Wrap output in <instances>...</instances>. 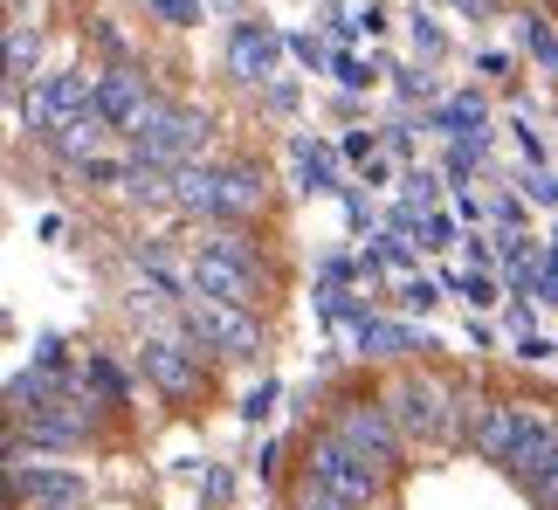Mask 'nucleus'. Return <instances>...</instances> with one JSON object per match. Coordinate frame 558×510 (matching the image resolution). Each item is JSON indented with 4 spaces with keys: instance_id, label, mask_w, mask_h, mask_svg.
Instances as JSON below:
<instances>
[{
    "instance_id": "f257e3e1",
    "label": "nucleus",
    "mask_w": 558,
    "mask_h": 510,
    "mask_svg": "<svg viewBox=\"0 0 558 510\" xmlns=\"http://www.w3.org/2000/svg\"><path fill=\"white\" fill-rule=\"evenodd\" d=\"M304 476H317L338 497H352L359 510H386V503H393V483H400V476H386L373 456H359L352 441H338L331 428H317L304 441Z\"/></svg>"
},
{
    "instance_id": "f03ea898",
    "label": "nucleus",
    "mask_w": 558,
    "mask_h": 510,
    "mask_svg": "<svg viewBox=\"0 0 558 510\" xmlns=\"http://www.w3.org/2000/svg\"><path fill=\"white\" fill-rule=\"evenodd\" d=\"M325 428L338 441H352L359 456H373L386 476H407V449H414V441L400 435V421H393V408H386L379 393H338L325 408Z\"/></svg>"
},
{
    "instance_id": "7ed1b4c3",
    "label": "nucleus",
    "mask_w": 558,
    "mask_h": 510,
    "mask_svg": "<svg viewBox=\"0 0 558 510\" xmlns=\"http://www.w3.org/2000/svg\"><path fill=\"white\" fill-rule=\"evenodd\" d=\"M379 400L393 408V421H400V435H407V441H441V449H448L456 379H441V373H427V366H400V373L379 387Z\"/></svg>"
},
{
    "instance_id": "20e7f679",
    "label": "nucleus",
    "mask_w": 558,
    "mask_h": 510,
    "mask_svg": "<svg viewBox=\"0 0 558 510\" xmlns=\"http://www.w3.org/2000/svg\"><path fill=\"white\" fill-rule=\"evenodd\" d=\"M8 104H14V118H21V132H35L41 145H49L70 118L97 111V76H83V70H56V76L28 83V90L8 97Z\"/></svg>"
},
{
    "instance_id": "39448f33",
    "label": "nucleus",
    "mask_w": 558,
    "mask_h": 510,
    "mask_svg": "<svg viewBox=\"0 0 558 510\" xmlns=\"http://www.w3.org/2000/svg\"><path fill=\"white\" fill-rule=\"evenodd\" d=\"M207 138H214L207 111L153 97V111H145V118H138V132H132V153H138V159H159V166H186V159H201V153H207Z\"/></svg>"
},
{
    "instance_id": "423d86ee",
    "label": "nucleus",
    "mask_w": 558,
    "mask_h": 510,
    "mask_svg": "<svg viewBox=\"0 0 558 510\" xmlns=\"http://www.w3.org/2000/svg\"><path fill=\"white\" fill-rule=\"evenodd\" d=\"M132 359L166 400H201L207 387V352L193 345V331H145V345Z\"/></svg>"
},
{
    "instance_id": "0eeeda50",
    "label": "nucleus",
    "mask_w": 558,
    "mask_h": 510,
    "mask_svg": "<svg viewBox=\"0 0 558 510\" xmlns=\"http://www.w3.org/2000/svg\"><path fill=\"white\" fill-rule=\"evenodd\" d=\"M186 331L193 345H201L207 359H255L263 352V325H255V311L242 304H214V296H186Z\"/></svg>"
},
{
    "instance_id": "6e6552de",
    "label": "nucleus",
    "mask_w": 558,
    "mask_h": 510,
    "mask_svg": "<svg viewBox=\"0 0 558 510\" xmlns=\"http://www.w3.org/2000/svg\"><path fill=\"white\" fill-rule=\"evenodd\" d=\"M193 296H214V304H242L255 311L263 304V263H242V255H221V248H193Z\"/></svg>"
},
{
    "instance_id": "1a4fd4ad",
    "label": "nucleus",
    "mask_w": 558,
    "mask_h": 510,
    "mask_svg": "<svg viewBox=\"0 0 558 510\" xmlns=\"http://www.w3.org/2000/svg\"><path fill=\"white\" fill-rule=\"evenodd\" d=\"M8 503L14 510H41V503H90V476H76V470H56V462H8Z\"/></svg>"
},
{
    "instance_id": "9d476101",
    "label": "nucleus",
    "mask_w": 558,
    "mask_h": 510,
    "mask_svg": "<svg viewBox=\"0 0 558 510\" xmlns=\"http://www.w3.org/2000/svg\"><path fill=\"white\" fill-rule=\"evenodd\" d=\"M290 56V35H276L269 21H234L228 28V76L234 83H276Z\"/></svg>"
},
{
    "instance_id": "9b49d317",
    "label": "nucleus",
    "mask_w": 558,
    "mask_h": 510,
    "mask_svg": "<svg viewBox=\"0 0 558 510\" xmlns=\"http://www.w3.org/2000/svg\"><path fill=\"white\" fill-rule=\"evenodd\" d=\"M145 111H153V90H145V76L132 70V62H118V70H97V118L111 124V132L132 138Z\"/></svg>"
},
{
    "instance_id": "f8f14e48",
    "label": "nucleus",
    "mask_w": 558,
    "mask_h": 510,
    "mask_svg": "<svg viewBox=\"0 0 558 510\" xmlns=\"http://www.w3.org/2000/svg\"><path fill=\"white\" fill-rule=\"evenodd\" d=\"M551 456H558V414L545 408V400H524V421H518V441H510V462H504V476L531 483V476H538Z\"/></svg>"
},
{
    "instance_id": "ddd939ff",
    "label": "nucleus",
    "mask_w": 558,
    "mask_h": 510,
    "mask_svg": "<svg viewBox=\"0 0 558 510\" xmlns=\"http://www.w3.org/2000/svg\"><path fill=\"white\" fill-rule=\"evenodd\" d=\"M263 207H269V173L255 159H228L221 166V221L242 228V221L263 215ZM221 221H214V228H221Z\"/></svg>"
},
{
    "instance_id": "4468645a",
    "label": "nucleus",
    "mask_w": 558,
    "mask_h": 510,
    "mask_svg": "<svg viewBox=\"0 0 558 510\" xmlns=\"http://www.w3.org/2000/svg\"><path fill=\"white\" fill-rule=\"evenodd\" d=\"M518 421H524V400H504L489 393L483 414H476V435H469V449H476V462H510V441H518Z\"/></svg>"
},
{
    "instance_id": "2eb2a0df",
    "label": "nucleus",
    "mask_w": 558,
    "mask_h": 510,
    "mask_svg": "<svg viewBox=\"0 0 558 510\" xmlns=\"http://www.w3.org/2000/svg\"><path fill=\"white\" fill-rule=\"evenodd\" d=\"M338 145H325V138H311V132H290V166H296V186L304 194H345L338 186Z\"/></svg>"
},
{
    "instance_id": "dca6fc26",
    "label": "nucleus",
    "mask_w": 558,
    "mask_h": 510,
    "mask_svg": "<svg viewBox=\"0 0 558 510\" xmlns=\"http://www.w3.org/2000/svg\"><path fill=\"white\" fill-rule=\"evenodd\" d=\"M173 207L193 221H221V166H173Z\"/></svg>"
},
{
    "instance_id": "f3484780",
    "label": "nucleus",
    "mask_w": 558,
    "mask_h": 510,
    "mask_svg": "<svg viewBox=\"0 0 558 510\" xmlns=\"http://www.w3.org/2000/svg\"><path fill=\"white\" fill-rule=\"evenodd\" d=\"M366 359H414V352H435V338L427 331H414V325H400V317H373L366 331L352 338Z\"/></svg>"
},
{
    "instance_id": "a211bd4d",
    "label": "nucleus",
    "mask_w": 558,
    "mask_h": 510,
    "mask_svg": "<svg viewBox=\"0 0 558 510\" xmlns=\"http://www.w3.org/2000/svg\"><path fill=\"white\" fill-rule=\"evenodd\" d=\"M427 132H441V138H489V111H483V97L476 90H462V97H448L427 111Z\"/></svg>"
},
{
    "instance_id": "6ab92c4d",
    "label": "nucleus",
    "mask_w": 558,
    "mask_h": 510,
    "mask_svg": "<svg viewBox=\"0 0 558 510\" xmlns=\"http://www.w3.org/2000/svg\"><path fill=\"white\" fill-rule=\"evenodd\" d=\"M104 138H111V124H104L97 111H83V118H70V124L49 138V153H56L62 166H90V159L104 153Z\"/></svg>"
},
{
    "instance_id": "aec40b11",
    "label": "nucleus",
    "mask_w": 558,
    "mask_h": 510,
    "mask_svg": "<svg viewBox=\"0 0 558 510\" xmlns=\"http://www.w3.org/2000/svg\"><path fill=\"white\" fill-rule=\"evenodd\" d=\"M132 207H173V166H159V159H138L124 166V186H118Z\"/></svg>"
},
{
    "instance_id": "412c9836",
    "label": "nucleus",
    "mask_w": 558,
    "mask_h": 510,
    "mask_svg": "<svg viewBox=\"0 0 558 510\" xmlns=\"http://www.w3.org/2000/svg\"><path fill=\"white\" fill-rule=\"evenodd\" d=\"M41 70V28L28 21H8V97H21Z\"/></svg>"
},
{
    "instance_id": "4be33fe9",
    "label": "nucleus",
    "mask_w": 558,
    "mask_h": 510,
    "mask_svg": "<svg viewBox=\"0 0 558 510\" xmlns=\"http://www.w3.org/2000/svg\"><path fill=\"white\" fill-rule=\"evenodd\" d=\"M441 290H448V296H462L469 317H483V311H497V304H504V290H497V276H489V269H456V276H441Z\"/></svg>"
},
{
    "instance_id": "5701e85b",
    "label": "nucleus",
    "mask_w": 558,
    "mask_h": 510,
    "mask_svg": "<svg viewBox=\"0 0 558 510\" xmlns=\"http://www.w3.org/2000/svg\"><path fill=\"white\" fill-rule=\"evenodd\" d=\"M518 49L538 62L545 76H558V35H551V21H545V14H518Z\"/></svg>"
},
{
    "instance_id": "b1692460",
    "label": "nucleus",
    "mask_w": 558,
    "mask_h": 510,
    "mask_svg": "<svg viewBox=\"0 0 558 510\" xmlns=\"http://www.w3.org/2000/svg\"><path fill=\"white\" fill-rule=\"evenodd\" d=\"M83 387H90L104 408H132V379H124L104 352H90V366H83Z\"/></svg>"
},
{
    "instance_id": "393cba45",
    "label": "nucleus",
    "mask_w": 558,
    "mask_h": 510,
    "mask_svg": "<svg viewBox=\"0 0 558 510\" xmlns=\"http://www.w3.org/2000/svg\"><path fill=\"white\" fill-rule=\"evenodd\" d=\"M331 76H338V90H352V97H359V90H373V83L386 76V62H379V56H352V49H338V56H331Z\"/></svg>"
},
{
    "instance_id": "a878e982",
    "label": "nucleus",
    "mask_w": 558,
    "mask_h": 510,
    "mask_svg": "<svg viewBox=\"0 0 558 510\" xmlns=\"http://www.w3.org/2000/svg\"><path fill=\"white\" fill-rule=\"evenodd\" d=\"M359 255L373 263V276H379V269H400V276L414 269V242H407L400 228H379V235H373V248H359Z\"/></svg>"
},
{
    "instance_id": "bb28decb",
    "label": "nucleus",
    "mask_w": 558,
    "mask_h": 510,
    "mask_svg": "<svg viewBox=\"0 0 558 510\" xmlns=\"http://www.w3.org/2000/svg\"><path fill=\"white\" fill-rule=\"evenodd\" d=\"M407 28H414V56H421V62H441V56H448V35H441V21L427 14V8L407 14Z\"/></svg>"
},
{
    "instance_id": "cd10ccee",
    "label": "nucleus",
    "mask_w": 558,
    "mask_h": 510,
    "mask_svg": "<svg viewBox=\"0 0 558 510\" xmlns=\"http://www.w3.org/2000/svg\"><path fill=\"white\" fill-rule=\"evenodd\" d=\"M393 304H400L407 317H427V311L441 304V283H435V276H407V283L393 290Z\"/></svg>"
},
{
    "instance_id": "c85d7f7f",
    "label": "nucleus",
    "mask_w": 558,
    "mask_h": 510,
    "mask_svg": "<svg viewBox=\"0 0 558 510\" xmlns=\"http://www.w3.org/2000/svg\"><path fill=\"white\" fill-rule=\"evenodd\" d=\"M145 14L166 21V28H201V21H207V0H145Z\"/></svg>"
},
{
    "instance_id": "c756f323",
    "label": "nucleus",
    "mask_w": 558,
    "mask_h": 510,
    "mask_svg": "<svg viewBox=\"0 0 558 510\" xmlns=\"http://www.w3.org/2000/svg\"><path fill=\"white\" fill-rule=\"evenodd\" d=\"M290 510H359V503H352V497H338V490H325L317 476H304V483L290 490Z\"/></svg>"
},
{
    "instance_id": "7c9ffc66",
    "label": "nucleus",
    "mask_w": 558,
    "mask_h": 510,
    "mask_svg": "<svg viewBox=\"0 0 558 510\" xmlns=\"http://www.w3.org/2000/svg\"><path fill=\"white\" fill-rule=\"evenodd\" d=\"M338 153H345L352 166H366V159H379V153H386V132H373V124H352V132L338 138Z\"/></svg>"
},
{
    "instance_id": "2f4dec72",
    "label": "nucleus",
    "mask_w": 558,
    "mask_h": 510,
    "mask_svg": "<svg viewBox=\"0 0 558 510\" xmlns=\"http://www.w3.org/2000/svg\"><path fill=\"white\" fill-rule=\"evenodd\" d=\"M400 201H414V207H435V201H441V180L427 173V166H407V173H400Z\"/></svg>"
},
{
    "instance_id": "473e14b6",
    "label": "nucleus",
    "mask_w": 558,
    "mask_h": 510,
    "mask_svg": "<svg viewBox=\"0 0 558 510\" xmlns=\"http://www.w3.org/2000/svg\"><path fill=\"white\" fill-rule=\"evenodd\" d=\"M456 221L462 215H448V207H427L421 215V248H456Z\"/></svg>"
},
{
    "instance_id": "72a5a7b5",
    "label": "nucleus",
    "mask_w": 558,
    "mask_h": 510,
    "mask_svg": "<svg viewBox=\"0 0 558 510\" xmlns=\"http://www.w3.org/2000/svg\"><path fill=\"white\" fill-rule=\"evenodd\" d=\"M290 56L304 62L311 76H317V70H331V49H325V35H311V28H296V35H290Z\"/></svg>"
},
{
    "instance_id": "f704fd0d",
    "label": "nucleus",
    "mask_w": 558,
    "mask_h": 510,
    "mask_svg": "<svg viewBox=\"0 0 558 510\" xmlns=\"http://www.w3.org/2000/svg\"><path fill=\"white\" fill-rule=\"evenodd\" d=\"M510 138H518V153H524V166H545V153H551V145H545V132H538V124H531L524 111L510 118Z\"/></svg>"
},
{
    "instance_id": "c9c22d12",
    "label": "nucleus",
    "mask_w": 558,
    "mask_h": 510,
    "mask_svg": "<svg viewBox=\"0 0 558 510\" xmlns=\"http://www.w3.org/2000/svg\"><path fill=\"white\" fill-rule=\"evenodd\" d=\"M276 400H283V387H276V379H255V393H242V421H248V428H255V421H269Z\"/></svg>"
},
{
    "instance_id": "e433bc0d",
    "label": "nucleus",
    "mask_w": 558,
    "mask_h": 510,
    "mask_svg": "<svg viewBox=\"0 0 558 510\" xmlns=\"http://www.w3.org/2000/svg\"><path fill=\"white\" fill-rule=\"evenodd\" d=\"M296 104H304V90H296L290 76H276V83H263V111H276V118H290Z\"/></svg>"
},
{
    "instance_id": "4c0bfd02",
    "label": "nucleus",
    "mask_w": 558,
    "mask_h": 510,
    "mask_svg": "<svg viewBox=\"0 0 558 510\" xmlns=\"http://www.w3.org/2000/svg\"><path fill=\"white\" fill-rule=\"evenodd\" d=\"M510 359H518V366H545V359H551V338H538V331H518V345H510Z\"/></svg>"
},
{
    "instance_id": "58836bf2",
    "label": "nucleus",
    "mask_w": 558,
    "mask_h": 510,
    "mask_svg": "<svg viewBox=\"0 0 558 510\" xmlns=\"http://www.w3.org/2000/svg\"><path fill=\"white\" fill-rule=\"evenodd\" d=\"M35 366H49V373H70V352H62V338H56V331H41V338H35Z\"/></svg>"
},
{
    "instance_id": "ea45409f",
    "label": "nucleus",
    "mask_w": 558,
    "mask_h": 510,
    "mask_svg": "<svg viewBox=\"0 0 558 510\" xmlns=\"http://www.w3.org/2000/svg\"><path fill=\"white\" fill-rule=\"evenodd\" d=\"M393 90H400L407 104H421V97H435V76H427V70H400V76H393Z\"/></svg>"
},
{
    "instance_id": "a19ab883",
    "label": "nucleus",
    "mask_w": 558,
    "mask_h": 510,
    "mask_svg": "<svg viewBox=\"0 0 558 510\" xmlns=\"http://www.w3.org/2000/svg\"><path fill=\"white\" fill-rule=\"evenodd\" d=\"M524 290H538V304H558V255L531 269V283H524Z\"/></svg>"
},
{
    "instance_id": "79ce46f5",
    "label": "nucleus",
    "mask_w": 558,
    "mask_h": 510,
    "mask_svg": "<svg viewBox=\"0 0 558 510\" xmlns=\"http://www.w3.org/2000/svg\"><path fill=\"white\" fill-rule=\"evenodd\" d=\"M338 201H345V221H352V228H373V194H359V186H345Z\"/></svg>"
},
{
    "instance_id": "37998d69",
    "label": "nucleus",
    "mask_w": 558,
    "mask_h": 510,
    "mask_svg": "<svg viewBox=\"0 0 558 510\" xmlns=\"http://www.w3.org/2000/svg\"><path fill=\"white\" fill-rule=\"evenodd\" d=\"M462 248H469V269H489V263H497V235H483V228H476Z\"/></svg>"
},
{
    "instance_id": "c03bdc74",
    "label": "nucleus",
    "mask_w": 558,
    "mask_h": 510,
    "mask_svg": "<svg viewBox=\"0 0 558 510\" xmlns=\"http://www.w3.org/2000/svg\"><path fill=\"white\" fill-rule=\"evenodd\" d=\"M359 173H366V194H386V180H393V159H366V166H359Z\"/></svg>"
},
{
    "instance_id": "a18cd8bd",
    "label": "nucleus",
    "mask_w": 558,
    "mask_h": 510,
    "mask_svg": "<svg viewBox=\"0 0 558 510\" xmlns=\"http://www.w3.org/2000/svg\"><path fill=\"white\" fill-rule=\"evenodd\" d=\"M386 153L407 159V153H414V132H407V124H386Z\"/></svg>"
},
{
    "instance_id": "49530a36",
    "label": "nucleus",
    "mask_w": 558,
    "mask_h": 510,
    "mask_svg": "<svg viewBox=\"0 0 558 510\" xmlns=\"http://www.w3.org/2000/svg\"><path fill=\"white\" fill-rule=\"evenodd\" d=\"M456 215H462V221H469V228H483V215H489V207H483V201H476V194H456Z\"/></svg>"
},
{
    "instance_id": "de8ad7c7",
    "label": "nucleus",
    "mask_w": 558,
    "mask_h": 510,
    "mask_svg": "<svg viewBox=\"0 0 558 510\" xmlns=\"http://www.w3.org/2000/svg\"><path fill=\"white\" fill-rule=\"evenodd\" d=\"M228 490H234V476H228V470H207V503H221Z\"/></svg>"
},
{
    "instance_id": "09e8293b",
    "label": "nucleus",
    "mask_w": 558,
    "mask_h": 510,
    "mask_svg": "<svg viewBox=\"0 0 558 510\" xmlns=\"http://www.w3.org/2000/svg\"><path fill=\"white\" fill-rule=\"evenodd\" d=\"M476 62H483V76H504V70H510V56H504V49H483Z\"/></svg>"
},
{
    "instance_id": "8fccbe9b",
    "label": "nucleus",
    "mask_w": 558,
    "mask_h": 510,
    "mask_svg": "<svg viewBox=\"0 0 558 510\" xmlns=\"http://www.w3.org/2000/svg\"><path fill=\"white\" fill-rule=\"evenodd\" d=\"M456 8H462V14H483V8H489V0H456Z\"/></svg>"
},
{
    "instance_id": "3c124183",
    "label": "nucleus",
    "mask_w": 558,
    "mask_h": 510,
    "mask_svg": "<svg viewBox=\"0 0 558 510\" xmlns=\"http://www.w3.org/2000/svg\"><path fill=\"white\" fill-rule=\"evenodd\" d=\"M207 8H242V0H207Z\"/></svg>"
},
{
    "instance_id": "603ef678",
    "label": "nucleus",
    "mask_w": 558,
    "mask_h": 510,
    "mask_svg": "<svg viewBox=\"0 0 558 510\" xmlns=\"http://www.w3.org/2000/svg\"><path fill=\"white\" fill-rule=\"evenodd\" d=\"M551 255H558V235H551Z\"/></svg>"
},
{
    "instance_id": "864d4df0",
    "label": "nucleus",
    "mask_w": 558,
    "mask_h": 510,
    "mask_svg": "<svg viewBox=\"0 0 558 510\" xmlns=\"http://www.w3.org/2000/svg\"><path fill=\"white\" fill-rule=\"evenodd\" d=\"M551 8H558V0H551Z\"/></svg>"
}]
</instances>
